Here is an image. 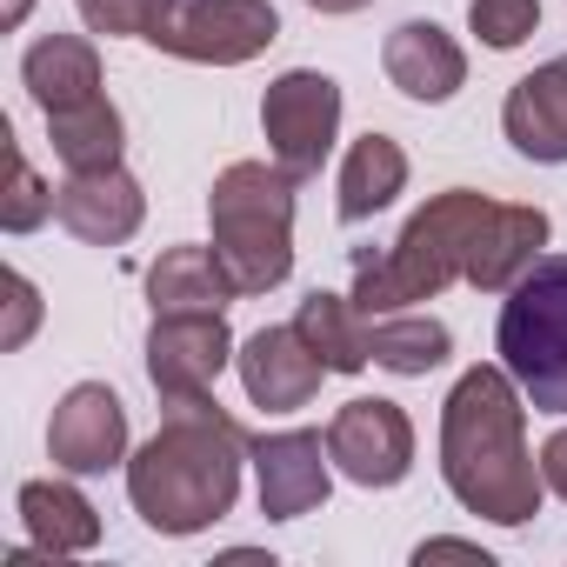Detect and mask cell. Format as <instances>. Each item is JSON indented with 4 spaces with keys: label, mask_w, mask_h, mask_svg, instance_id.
Listing matches in <instances>:
<instances>
[{
    "label": "cell",
    "mask_w": 567,
    "mask_h": 567,
    "mask_svg": "<svg viewBox=\"0 0 567 567\" xmlns=\"http://www.w3.org/2000/svg\"><path fill=\"white\" fill-rule=\"evenodd\" d=\"M161 427L127 454V501L154 534H207L240 501V467L254 461V441L234 414H220L214 394L161 401Z\"/></svg>",
    "instance_id": "obj_1"
},
{
    "label": "cell",
    "mask_w": 567,
    "mask_h": 567,
    "mask_svg": "<svg viewBox=\"0 0 567 567\" xmlns=\"http://www.w3.org/2000/svg\"><path fill=\"white\" fill-rule=\"evenodd\" d=\"M441 481L494 527H527L540 514L547 481L527 454V394L507 368H467L441 401Z\"/></svg>",
    "instance_id": "obj_2"
},
{
    "label": "cell",
    "mask_w": 567,
    "mask_h": 567,
    "mask_svg": "<svg viewBox=\"0 0 567 567\" xmlns=\"http://www.w3.org/2000/svg\"><path fill=\"white\" fill-rule=\"evenodd\" d=\"M494 214L487 194L474 187H447L434 194L388 254H354V301L361 315H401L414 301H434L447 280H467V254H474V234L481 220Z\"/></svg>",
    "instance_id": "obj_3"
},
{
    "label": "cell",
    "mask_w": 567,
    "mask_h": 567,
    "mask_svg": "<svg viewBox=\"0 0 567 567\" xmlns=\"http://www.w3.org/2000/svg\"><path fill=\"white\" fill-rule=\"evenodd\" d=\"M295 174L280 161H234L207 187L214 254L240 295H274L295 274Z\"/></svg>",
    "instance_id": "obj_4"
},
{
    "label": "cell",
    "mask_w": 567,
    "mask_h": 567,
    "mask_svg": "<svg viewBox=\"0 0 567 567\" xmlns=\"http://www.w3.org/2000/svg\"><path fill=\"white\" fill-rule=\"evenodd\" d=\"M494 348L534 414H567V254H540L507 288Z\"/></svg>",
    "instance_id": "obj_5"
},
{
    "label": "cell",
    "mask_w": 567,
    "mask_h": 567,
    "mask_svg": "<svg viewBox=\"0 0 567 567\" xmlns=\"http://www.w3.org/2000/svg\"><path fill=\"white\" fill-rule=\"evenodd\" d=\"M260 134L267 161H280L295 181H315L341 141V81L321 68H288L260 94Z\"/></svg>",
    "instance_id": "obj_6"
},
{
    "label": "cell",
    "mask_w": 567,
    "mask_h": 567,
    "mask_svg": "<svg viewBox=\"0 0 567 567\" xmlns=\"http://www.w3.org/2000/svg\"><path fill=\"white\" fill-rule=\"evenodd\" d=\"M280 41L274 0H167V21L154 28V48L194 68H247Z\"/></svg>",
    "instance_id": "obj_7"
},
{
    "label": "cell",
    "mask_w": 567,
    "mask_h": 567,
    "mask_svg": "<svg viewBox=\"0 0 567 567\" xmlns=\"http://www.w3.org/2000/svg\"><path fill=\"white\" fill-rule=\"evenodd\" d=\"M328 454L354 487H401L414 474V421L401 401H348L328 421Z\"/></svg>",
    "instance_id": "obj_8"
},
{
    "label": "cell",
    "mask_w": 567,
    "mask_h": 567,
    "mask_svg": "<svg viewBox=\"0 0 567 567\" xmlns=\"http://www.w3.org/2000/svg\"><path fill=\"white\" fill-rule=\"evenodd\" d=\"M234 334L220 315H154L147 328V381L161 401H194L214 394V381L234 361Z\"/></svg>",
    "instance_id": "obj_9"
},
{
    "label": "cell",
    "mask_w": 567,
    "mask_h": 567,
    "mask_svg": "<svg viewBox=\"0 0 567 567\" xmlns=\"http://www.w3.org/2000/svg\"><path fill=\"white\" fill-rule=\"evenodd\" d=\"M254 487H260V514L267 520H301V514H315L328 501V487H334L328 434H315V427L254 434Z\"/></svg>",
    "instance_id": "obj_10"
},
{
    "label": "cell",
    "mask_w": 567,
    "mask_h": 567,
    "mask_svg": "<svg viewBox=\"0 0 567 567\" xmlns=\"http://www.w3.org/2000/svg\"><path fill=\"white\" fill-rule=\"evenodd\" d=\"M48 454L61 474H107L127 467V408L107 381H81L61 394L48 421Z\"/></svg>",
    "instance_id": "obj_11"
},
{
    "label": "cell",
    "mask_w": 567,
    "mask_h": 567,
    "mask_svg": "<svg viewBox=\"0 0 567 567\" xmlns=\"http://www.w3.org/2000/svg\"><path fill=\"white\" fill-rule=\"evenodd\" d=\"M234 361H240V388H247V401H254L260 414H295V408H308V401L321 394V381H328V361L301 341L295 321H288V328L247 334Z\"/></svg>",
    "instance_id": "obj_12"
},
{
    "label": "cell",
    "mask_w": 567,
    "mask_h": 567,
    "mask_svg": "<svg viewBox=\"0 0 567 567\" xmlns=\"http://www.w3.org/2000/svg\"><path fill=\"white\" fill-rule=\"evenodd\" d=\"M54 220L81 240V247H121L141 234L147 220V194L127 167H94V174H68L54 187Z\"/></svg>",
    "instance_id": "obj_13"
},
{
    "label": "cell",
    "mask_w": 567,
    "mask_h": 567,
    "mask_svg": "<svg viewBox=\"0 0 567 567\" xmlns=\"http://www.w3.org/2000/svg\"><path fill=\"white\" fill-rule=\"evenodd\" d=\"M501 134L514 141V154H527L540 167H567V54L540 61L534 74H520L507 87Z\"/></svg>",
    "instance_id": "obj_14"
},
{
    "label": "cell",
    "mask_w": 567,
    "mask_h": 567,
    "mask_svg": "<svg viewBox=\"0 0 567 567\" xmlns=\"http://www.w3.org/2000/svg\"><path fill=\"white\" fill-rule=\"evenodd\" d=\"M381 68L408 101H427V107H441V101H454L467 87V54L434 21H401L388 34V48H381Z\"/></svg>",
    "instance_id": "obj_15"
},
{
    "label": "cell",
    "mask_w": 567,
    "mask_h": 567,
    "mask_svg": "<svg viewBox=\"0 0 567 567\" xmlns=\"http://www.w3.org/2000/svg\"><path fill=\"white\" fill-rule=\"evenodd\" d=\"M540 247H547V214H540V207H507V200H494V214L481 220L474 254H467V288L507 295L514 280L540 260Z\"/></svg>",
    "instance_id": "obj_16"
},
{
    "label": "cell",
    "mask_w": 567,
    "mask_h": 567,
    "mask_svg": "<svg viewBox=\"0 0 567 567\" xmlns=\"http://www.w3.org/2000/svg\"><path fill=\"white\" fill-rule=\"evenodd\" d=\"M227 301H240V288L220 267L214 240L207 247H167L147 267V308L154 315H220Z\"/></svg>",
    "instance_id": "obj_17"
},
{
    "label": "cell",
    "mask_w": 567,
    "mask_h": 567,
    "mask_svg": "<svg viewBox=\"0 0 567 567\" xmlns=\"http://www.w3.org/2000/svg\"><path fill=\"white\" fill-rule=\"evenodd\" d=\"M21 87L34 94L41 114H61V107H81L101 94V54L87 34H41L28 54H21Z\"/></svg>",
    "instance_id": "obj_18"
},
{
    "label": "cell",
    "mask_w": 567,
    "mask_h": 567,
    "mask_svg": "<svg viewBox=\"0 0 567 567\" xmlns=\"http://www.w3.org/2000/svg\"><path fill=\"white\" fill-rule=\"evenodd\" d=\"M14 507H21L28 540L48 547V554H87V547H101V514H94V501L74 481H28L14 494Z\"/></svg>",
    "instance_id": "obj_19"
},
{
    "label": "cell",
    "mask_w": 567,
    "mask_h": 567,
    "mask_svg": "<svg viewBox=\"0 0 567 567\" xmlns=\"http://www.w3.org/2000/svg\"><path fill=\"white\" fill-rule=\"evenodd\" d=\"M401 187H408V147L394 134H361L348 147V161H341V200L334 207H341L348 227H361L381 207H394Z\"/></svg>",
    "instance_id": "obj_20"
},
{
    "label": "cell",
    "mask_w": 567,
    "mask_h": 567,
    "mask_svg": "<svg viewBox=\"0 0 567 567\" xmlns=\"http://www.w3.org/2000/svg\"><path fill=\"white\" fill-rule=\"evenodd\" d=\"M48 141H54V161L68 174H94V167H121V147H127V121L107 94L81 101V107H61L48 114Z\"/></svg>",
    "instance_id": "obj_21"
},
{
    "label": "cell",
    "mask_w": 567,
    "mask_h": 567,
    "mask_svg": "<svg viewBox=\"0 0 567 567\" xmlns=\"http://www.w3.org/2000/svg\"><path fill=\"white\" fill-rule=\"evenodd\" d=\"M295 328H301V341L328 361V374H361L368 361H374V348H368V315H361V301L354 295H308L301 301V315H295Z\"/></svg>",
    "instance_id": "obj_22"
},
{
    "label": "cell",
    "mask_w": 567,
    "mask_h": 567,
    "mask_svg": "<svg viewBox=\"0 0 567 567\" xmlns=\"http://www.w3.org/2000/svg\"><path fill=\"white\" fill-rule=\"evenodd\" d=\"M368 348H374V368H388V374H434L454 354V334L434 315H381L368 328Z\"/></svg>",
    "instance_id": "obj_23"
},
{
    "label": "cell",
    "mask_w": 567,
    "mask_h": 567,
    "mask_svg": "<svg viewBox=\"0 0 567 567\" xmlns=\"http://www.w3.org/2000/svg\"><path fill=\"white\" fill-rule=\"evenodd\" d=\"M87 34L107 41H154V28L167 21V0H74Z\"/></svg>",
    "instance_id": "obj_24"
},
{
    "label": "cell",
    "mask_w": 567,
    "mask_h": 567,
    "mask_svg": "<svg viewBox=\"0 0 567 567\" xmlns=\"http://www.w3.org/2000/svg\"><path fill=\"white\" fill-rule=\"evenodd\" d=\"M467 28L494 54H507V48H520L540 28V0H467Z\"/></svg>",
    "instance_id": "obj_25"
},
{
    "label": "cell",
    "mask_w": 567,
    "mask_h": 567,
    "mask_svg": "<svg viewBox=\"0 0 567 567\" xmlns=\"http://www.w3.org/2000/svg\"><path fill=\"white\" fill-rule=\"evenodd\" d=\"M41 220H54V187L34 174L28 154H14V181H8V200H0V227H8V234H34Z\"/></svg>",
    "instance_id": "obj_26"
},
{
    "label": "cell",
    "mask_w": 567,
    "mask_h": 567,
    "mask_svg": "<svg viewBox=\"0 0 567 567\" xmlns=\"http://www.w3.org/2000/svg\"><path fill=\"white\" fill-rule=\"evenodd\" d=\"M41 328V295H34V280L28 274H8V334H0V348H28Z\"/></svg>",
    "instance_id": "obj_27"
},
{
    "label": "cell",
    "mask_w": 567,
    "mask_h": 567,
    "mask_svg": "<svg viewBox=\"0 0 567 567\" xmlns=\"http://www.w3.org/2000/svg\"><path fill=\"white\" fill-rule=\"evenodd\" d=\"M540 481H547V494L567 501V427H554V434L540 441Z\"/></svg>",
    "instance_id": "obj_28"
},
{
    "label": "cell",
    "mask_w": 567,
    "mask_h": 567,
    "mask_svg": "<svg viewBox=\"0 0 567 567\" xmlns=\"http://www.w3.org/2000/svg\"><path fill=\"white\" fill-rule=\"evenodd\" d=\"M441 554H461V560H481V567H487V554H481L474 540H421V547H414V560H441Z\"/></svg>",
    "instance_id": "obj_29"
},
{
    "label": "cell",
    "mask_w": 567,
    "mask_h": 567,
    "mask_svg": "<svg viewBox=\"0 0 567 567\" xmlns=\"http://www.w3.org/2000/svg\"><path fill=\"white\" fill-rule=\"evenodd\" d=\"M315 14H361V8H374V0H308Z\"/></svg>",
    "instance_id": "obj_30"
}]
</instances>
